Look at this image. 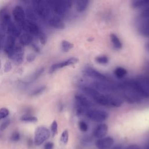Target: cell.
<instances>
[{"label":"cell","instance_id":"obj_1","mask_svg":"<svg viewBox=\"0 0 149 149\" xmlns=\"http://www.w3.org/2000/svg\"><path fill=\"white\" fill-rule=\"evenodd\" d=\"M92 98L97 104L109 107H119L123 103V101L120 98L112 95L102 94L98 90Z\"/></svg>","mask_w":149,"mask_h":149},{"label":"cell","instance_id":"obj_2","mask_svg":"<svg viewBox=\"0 0 149 149\" xmlns=\"http://www.w3.org/2000/svg\"><path fill=\"white\" fill-rule=\"evenodd\" d=\"M126 87L132 90L142 98L149 97V89L141 79H132L122 83Z\"/></svg>","mask_w":149,"mask_h":149},{"label":"cell","instance_id":"obj_3","mask_svg":"<svg viewBox=\"0 0 149 149\" xmlns=\"http://www.w3.org/2000/svg\"><path fill=\"white\" fill-rule=\"evenodd\" d=\"M33 10L36 15L43 20H47L50 16V8L47 1H34L32 2Z\"/></svg>","mask_w":149,"mask_h":149},{"label":"cell","instance_id":"obj_4","mask_svg":"<svg viewBox=\"0 0 149 149\" xmlns=\"http://www.w3.org/2000/svg\"><path fill=\"white\" fill-rule=\"evenodd\" d=\"M49 8L58 15H65L68 9L72 6V1H47Z\"/></svg>","mask_w":149,"mask_h":149},{"label":"cell","instance_id":"obj_5","mask_svg":"<svg viewBox=\"0 0 149 149\" xmlns=\"http://www.w3.org/2000/svg\"><path fill=\"white\" fill-rule=\"evenodd\" d=\"M51 136V132L48 129L44 126H39L37 127L34 132V143L36 146H40Z\"/></svg>","mask_w":149,"mask_h":149},{"label":"cell","instance_id":"obj_6","mask_svg":"<svg viewBox=\"0 0 149 149\" xmlns=\"http://www.w3.org/2000/svg\"><path fill=\"white\" fill-rule=\"evenodd\" d=\"M86 114L90 119L97 122H103L108 118V113L106 111L98 109H88Z\"/></svg>","mask_w":149,"mask_h":149},{"label":"cell","instance_id":"obj_7","mask_svg":"<svg viewBox=\"0 0 149 149\" xmlns=\"http://www.w3.org/2000/svg\"><path fill=\"white\" fill-rule=\"evenodd\" d=\"M21 27L27 33L30 34H33L38 36L40 31H41L37 26V24L34 22L30 20H27L24 22V23L21 26Z\"/></svg>","mask_w":149,"mask_h":149},{"label":"cell","instance_id":"obj_8","mask_svg":"<svg viewBox=\"0 0 149 149\" xmlns=\"http://www.w3.org/2000/svg\"><path fill=\"white\" fill-rule=\"evenodd\" d=\"M77 62H79V59L78 58H75V57L70 58L68 59L67 60H66L63 62L54 63L52 65H51V66L49 68V72L50 73H52L59 69H61V68H64V67H66V66L74 65V64L77 63Z\"/></svg>","mask_w":149,"mask_h":149},{"label":"cell","instance_id":"obj_9","mask_svg":"<svg viewBox=\"0 0 149 149\" xmlns=\"http://www.w3.org/2000/svg\"><path fill=\"white\" fill-rule=\"evenodd\" d=\"M84 73L89 77L98 79L101 81L106 82L109 81L108 78L105 75L91 68H86L84 70Z\"/></svg>","mask_w":149,"mask_h":149},{"label":"cell","instance_id":"obj_10","mask_svg":"<svg viewBox=\"0 0 149 149\" xmlns=\"http://www.w3.org/2000/svg\"><path fill=\"white\" fill-rule=\"evenodd\" d=\"M12 14L17 24L21 27L22 24L26 20L25 12L23 8L20 6H15L12 11Z\"/></svg>","mask_w":149,"mask_h":149},{"label":"cell","instance_id":"obj_11","mask_svg":"<svg viewBox=\"0 0 149 149\" xmlns=\"http://www.w3.org/2000/svg\"><path fill=\"white\" fill-rule=\"evenodd\" d=\"M9 58L13 60L16 64H20L24 59V49L21 46H15L13 52Z\"/></svg>","mask_w":149,"mask_h":149},{"label":"cell","instance_id":"obj_12","mask_svg":"<svg viewBox=\"0 0 149 149\" xmlns=\"http://www.w3.org/2000/svg\"><path fill=\"white\" fill-rule=\"evenodd\" d=\"M93 87L97 90H100L102 91H108V92H112L115 91V90H118V87H114L113 86H112L109 84H107L104 81H94L92 84Z\"/></svg>","mask_w":149,"mask_h":149},{"label":"cell","instance_id":"obj_13","mask_svg":"<svg viewBox=\"0 0 149 149\" xmlns=\"http://www.w3.org/2000/svg\"><path fill=\"white\" fill-rule=\"evenodd\" d=\"M15 47V37L9 35L6 38L4 42V45H3L4 52L8 55V57L13 52Z\"/></svg>","mask_w":149,"mask_h":149},{"label":"cell","instance_id":"obj_14","mask_svg":"<svg viewBox=\"0 0 149 149\" xmlns=\"http://www.w3.org/2000/svg\"><path fill=\"white\" fill-rule=\"evenodd\" d=\"M113 144V139L111 137H105L99 139L95 143L98 149H108Z\"/></svg>","mask_w":149,"mask_h":149},{"label":"cell","instance_id":"obj_15","mask_svg":"<svg viewBox=\"0 0 149 149\" xmlns=\"http://www.w3.org/2000/svg\"><path fill=\"white\" fill-rule=\"evenodd\" d=\"M0 21H1V28L2 31L4 33L6 27L12 22L10 16L8 11L3 10L0 13Z\"/></svg>","mask_w":149,"mask_h":149},{"label":"cell","instance_id":"obj_16","mask_svg":"<svg viewBox=\"0 0 149 149\" xmlns=\"http://www.w3.org/2000/svg\"><path fill=\"white\" fill-rule=\"evenodd\" d=\"M76 102L81 108H90L93 105V102L85 95L80 94H77L74 96Z\"/></svg>","mask_w":149,"mask_h":149},{"label":"cell","instance_id":"obj_17","mask_svg":"<svg viewBox=\"0 0 149 149\" xmlns=\"http://www.w3.org/2000/svg\"><path fill=\"white\" fill-rule=\"evenodd\" d=\"M108 127L106 124H100L94 129L93 133V136L98 139L104 137L108 132Z\"/></svg>","mask_w":149,"mask_h":149},{"label":"cell","instance_id":"obj_18","mask_svg":"<svg viewBox=\"0 0 149 149\" xmlns=\"http://www.w3.org/2000/svg\"><path fill=\"white\" fill-rule=\"evenodd\" d=\"M48 22L51 26L56 29H63L65 27L63 20L56 16H54L50 17Z\"/></svg>","mask_w":149,"mask_h":149},{"label":"cell","instance_id":"obj_19","mask_svg":"<svg viewBox=\"0 0 149 149\" xmlns=\"http://www.w3.org/2000/svg\"><path fill=\"white\" fill-rule=\"evenodd\" d=\"M5 32L8 33L10 36H12L13 37H19L20 36L21 31L18 25L12 22L6 27Z\"/></svg>","mask_w":149,"mask_h":149},{"label":"cell","instance_id":"obj_20","mask_svg":"<svg viewBox=\"0 0 149 149\" xmlns=\"http://www.w3.org/2000/svg\"><path fill=\"white\" fill-rule=\"evenodd\" d=\"M139 31L142 36L149 37V19L141 20Z\"/></svg>","mask_w":149,"mask_h":149},{"label":"cell","instance_id":"obj_21","mask_svg":"<svg viewBox=\"0 0 149 149\" xmlns=\"http://www.w3.org/2000/svg\"><path fill=\"white\" fill-rule=\"evenodd\" d=\"M33 36L29 33H23L19 36V41L22 45H28L31 43Z\"/></svg>","mask_w":149,"mask_h":149},{"label":"cell","instance_id":"obj_22","mask_svg":"<svg viewBox=\"0 0 149 149\" xmlns=\"http://www.w3.org/2000/svg\"><path fill=\"white\" fill-rule=\"evenodd\" d=\"M89 3V1L88 0H79L76 2V9L78 12H81L84 11L87 8Z\"/></svg>","mask_w":149,"mask_h":149},{"label":"cell","instance_id":"obj_23","mask_svg":"<svg viewBox=\"0 0 149 149\" xmlns=\"http://www.w3.org/2000/svg\"><path fill=\"white\" fill-rule=\"evenodd\" d=\"M149 6V0H137L132 2V7L134 8H144Z\"/></svg>","mask_w":149,"mask_h":149},{"label":"cell","instance_id":"obj_24","mask_svg":"<svg viewBox=\"0 0 149 149\" xmlns=\"http://www.w3.org/2000/svg\"><path fill=\"white\" fill-rule=\"evenodd\" d=\"M111 40L112 41V43L115 48L117 49H120L122 47V44L121 41H120L118 37L115 34H111L110 35Z\"/></svg>","mask_w":149,"mask_h":149},{"label":"cell","instance_id":"obj_25","mask_svg":"<svg viewBox=\"0 0 149 149\" xmlns=\"http://www.w3.org/2000/svg\"><path fill=\"white\" fill-rule=\"evenodd\" d=\"M20 120L24 122H30V123H34L38 120L37 117L30 115H24L22 116L20 118Z\"/></svg>","mask_w":149,"mask_h":149},{"label":"cell","instance_id":"obj_26","mask_svg":"<svg viewBox=\"0 0 149 149\" xmlns=\"http://www.w3.org/2000/svg\"><path fill=\"white\" fill-rule=\"evenodd\" d=\"M127 70L122 67H118L114 70L115 75L118 78L123 77L125 76L127 74Z\"/></svg>","mask_w":149,"mask_h":149},{"label":"cell","instance_id":"obj_27","mask_svg":"<svg viewBox=\"0 0 149 149\" xmlns=\"http://www.w3.org/2000/svg\"><path fill=\"white\" fill-rule=\"evenodd\" d=\"M139 18L140 20L149 19V6L143 8V9L139 13Z\"/></svg>","mask_w":149,"mask_h":149},{"label":"cell","instance_id":"obj_28","mask_svg":"<svg viewBox=\"0 0 149 149\" xmlns=\"http://www.w3.org/2000/svg\"><path fill=\"white\" fill-rule=\"evenodd\" d=\"M73 47V44L66 40H63L61 42V48L63 51L68 52Z\"/></svg>","mask_w":149,"mask_h":149},{"label":"cell","instance_id":"obj_29","mask_svg":"<svg viewBox=\"0 0 149 149\" xmlns=\"http://www.w3.org/2000/svg\"><path fill=\"white\" fill-rule=\"evenodd\" d=\"M26 14L27 17L29 18L30 20H31L33 22L36 21L37 20L36 14L35 13L34 11L31 8H28L26 10Z\"/></svg>","mask_w":149,"mask_h":149},{"label":"cell","instance_id":"obj_30","mask_svg":"<svg viewBox=\"0 0 149 149\" xmlns=\"http://www.w3.org/2000/svg\"><path fill=\"white\" fill-rule=\"evenodd\" d=\"M69 140V133L67 130H65L61 134L60 140L63 144H66Z\"/></svg>","mask_w":149,"mask_h":149},{"label":"cell","instance_id":"obj_31","mask_svg":"<svg viewBox=\"0 0 149 149\" xmlns=\"http://www.w3.org/2000/svg\"><path fill=\"white\" fill-rule=\"evenodd\" d=\"M95 60L97 63L100 64H106L108 62V61H109L108 57L105 55L98 56L95 58Z\"/></svg>","mask_w":149,"mask_h":149},{"label":"cell","instance_id":"obj_32","mask_svg":"<svg viewBox=\"0 0 149 149\" xmlns=\"http://www.w3.org/2000/svg\"><path fill=\"white\" fill-rule=\"evenodd\" d=\"M58 132V123L57 122L54 120L51 125V133L53 136L57 134Z\"/></svg>","mask_w":149,"mask_h":149},{"label":"cell","instance_id":"obj_33","mask_svg":"<svg viewBox=\"0 0 149 149\" xmlns=\"http://www.w3.org/2000/svg\"><path fill=\"white\" fill-rule=\"evenodd\" d=\"M38 36V38H39V40H40V41L41 44H42V45H45L47 42V35L44 32L40 31Z\"/></svg>","mask_w":149,"mask_h":149},{"label":"cell","instance_id":"obj_34","mask_svg":"<svg viewBox=\"0 0 149 149\" xmlns=\"http://www.w3.org/2000/svg\"><path fill=\"white\" fill-rule=\"evenodd\" d=\"M9 114V111L6 108H0V120L6 118Z\"/></svg>","mask_w":149,"mask_h":149},{"label":"cell","instance_id":"obj_35","mask_svg":"<svg viewBox=\"0 0 149 149\" xmlns=\"http://www.w3.org/2000/svg\"><path fill=\"white\" fill-rule=\"evenodd\" d=\"M20 139V133L17 131H15L12 133L11 136H10V140L11 141L13 142H17Z\"/></svg>","mask_w":149,"mask_h":149},{"label":"cell","instance_id":"obj_36","mask_svg":"<svg viewBox=\"0 0 149 149\" xmlns=\"http://www.w3.org/2000/svg\"><path fill=\"white\" fill-rule=\"evenodd\" d=\"M44 68H41L40 69H38L32 76L31 77V80H35L37 79H38L44 72Z\"/></svg>","mask_w":149,"mask_h":149},{"label":"cell","instance_id":"obj_37","mask_svg":"<svg viewBox=\"0 0 149 149\" xmlns=\"http://www.w3.org/2000/svg\"><path fill=\"white\" fill-rule=\"evenodd\" d=\"M79 127L80 130L83 132H87L88 130V128L87 124L83 120H81L79 122Z\"/></svg>","mask_w":149,"mask_h":149},{"label":"cell","instance_id":"obj_38","mask_svg":"<svg viewBox=\"0 0 149 149\" xmlns=\"http://www.w3.org/2000/svg\"><path fill=\"white\" fill-rule=\"evenodd\" d=\"M12 68V63L10 61H7L4 65V72L5 73H8L9 72H10Z\"/></svg>","mask_w":149,"mask_h":149},{"label":"cell","instance_id":"obj_39","mask_svg":"<svg viewBox=\"0 0 149 149\" xmlns=\"http://www.w3.org/2000/svg\"><path fill=\"white\" fill-rule=\"evenodd\" d=\"M45 89V86H41L39 88H38L37 89L35 90L31 94L32 95L34 96V95H39L40 94H41Z\"/></svg>","mask_w":149,"mask_h":149},{"label":"cell","instance_id":"obj_40","mask_svg":"<svg viewBox=\"0 0 149 149\" xmlns=\"http://www.w3.org/2000/svg\"><path fill=\"white\" fill-rule=\"evenodd\" d=\"M10 124V120L9 119L5 120L0 125V130L3 131L5 130Z\"/></svg>","mask_w":149,"mask_h":149},{"label":"cell","instance_id":"obj_41","mask_svg":"<svg viewBox=\"0 0 149 149\" xmlns=\"http://www.w3.org/2000/svg\"><path fill=\"white\" fill-rule=\"evenodd\" d=\"M36 56L34 53H30L26 56V60L28 62H32L34 61Z\"/></svg>","mask_w":149,"mask_h":149},{"label":"cell","instance_id":"obj_42","mask_svg":"<svg viewBox=\"0 0 149 149\" xmlns=\"http://www.w3.org/2000/svg\"><path fill=\"white\" fill-rule=\"evenodd\" d=\"M54 143L51 141H47L45 143L44 146V149H53L54 148Z\"/></svg>","mask_w":149,"mask_h":149},{"label":"cell","instance_id":"obj_43","mask_svg":"<svg viewBox=\"0 0 149 149\" xmlns=\"http://www.w3.org/2000/svg\"><path fill=\"white\" fill-rule=\"evenodd\" d=\"M125 149H141L140 147L136 144H132L127 147Z\"/></svg>","mask_w":149,"mask_h":149},{"label":"cell","instance_id":"obj_44","mask_svg":"<svg viewBox=\"0 0 149 149\" xmlns=\"http://www.w3.org/2000/svg\"><path fill=\"white\" fill-rule=\"evenodd\" d=\"M33 49H34V51H36V52H40V49L38 48V47H37L36 45H33Z\"/></svg>","mask_w":149,"mask_h":149},{"label":"cell","instance_id":"obj_45","mask_svg":"<svg viewBox=\"0 0 149 149\" xmlns=\"http://www.w3.org/2000/svg\"><path fill=\"white\" fill-rule=\"evenodd\" d=\"M111 149H123V148H122V147L121 145H117V146H114L113 147H112Z\"/></svg>","mask_w":149,"mask_h":149},{"label":"cell","instance_id":"obj_46","mask_svg":"<svg viewBox=\"0 0 149 149\" xmlns=\"http://www.w3.org/2000/svg\"><path fill=\"white\" fill-rule=\"evenodd\" d=\"M144 149H149V142L147 143V146H146V147H145Z\"/></svg>","mask_w":149,"mask_h":149},{"label":"cell","instance_id":"obj_47","mask_svg":"<svg viewBox=\"0 0 149 149\" xmlns=\"http://www.w3.org/2000/svg\"><path fill=\"white\" fill-rule=\"evenodd\" d=\"M146 47H147V48L149 50V42L146 44Z\"/></svg>","mask_w":149,"mask_h":149},{"label":"cell","instance_id":"obj_48","mask_svg":"<svg viewBox=\"0 0 149 149\" xmlns=\"http://www.w3.org/2000/svg\"><path fill=\"white\" fill-rule=\"evenodd\" d=\"M1 60H0V69H1Z\"/></svg>","mask_w":149,"mask_h":149}]
</instances>
